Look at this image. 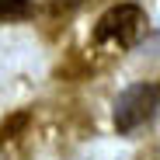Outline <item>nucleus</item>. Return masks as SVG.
Masks as SVG:
<instances>
[{
	"instance_id": "obj_1",
	"label": "nucleus",
	"mask_w": 160,
	"mask_h": 160,
	"mask_svg": "<svg viewBox=\"0 0 160 160\" xmlns=\"http://www.w3.org/2000/svg\"><path fill=\"white\" fill-rule=\"evenodd\" d=\"M160 112V84L153 80H139V84H129L112 108V125L118 136H129L139 125H146L153 115Z\"/></svg>"
},
{
	"instance_id": "obj_2",
	"label": "nucleus",
	"mask_w": 160,
	"mask_h": 160,
	"mask_svg": "<svg viewBox=\"0 0 160 160\" xmlns=\"http://www.w3.org/2000/svg\"><path fill=\"white\" fill-rule=\"evenodd\" d=\"M146 28V18L136 4H115L112 11H104L101 21H98V28H94V42L104 45V42H115L118 49H132L139 42Z\"/></svg>"
},
{
	"instance_id": "obj_3",
	"label": "nucleus",
	"mask_w": 160,
	"mask_h": 160,
	"mask_svg": "<svg viewBox=\"0 0 160 160\" xmlns=\"http://www.w3.org/2000/svg\"><path fill=\"white\" fill-rule=\"evenodd\" d=\"M35 14L32 0H0V21H24Z\"/></svg>"
},
{
	"instance_id": "obj_4",
	"label": "nucleus",
	"mask_w": 160,
	"mask_h": 160,
	"mask_svg": "<svg viewBox=\"0 0 160 160\" xmlns=\"http://www.w3.org/2000/svg\"><path fill=\"white\" fill-rule=\"evenodd\" d=\"M24 125H28V115H24V112H18L11 122H4V129H0V136H4V139H11L14 136V132L18 129H24Z\"/></svg>"
},
{
	"instance_id": "obj_5",
	"label": "nucleus",
	"mask_w": 160,
	"mask_h": 160,
	"mask_svg": "<svg viewBox=\"0 0 160 160\" xmlns=\"http://www.w3.org/2000/svg\"><path fill=\"white\" fill-rule=\"evenodd\" d=\"M70 4H84V0H59V7H70Z\"/></svg>"
}]
</instances>
